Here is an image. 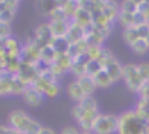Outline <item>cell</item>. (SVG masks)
<instances>
[{"instance_id": "obj_1", "label": "cell", "mask_w": 149, "mask_h": 134, "mask_svg": "<svg viewBox=\"0 0 149 134\" xmlns=\"http://www.w3.org/2000/svg\"><path fill=\"white\" fill-rule=\"evenodd\" d=\"M70 114L81 131H91L97 116L100 114L97 100L93 96H87L85 99H82L81 102L72 107Z\"/></svg>"}, {"instance_id": "obj_2", "label": "cell", "mask_w": 149, "mask_h": 134, "mask_svg": "<svg viewBox=\"0 0 149 134\" xmlns=\"http://www.w3.org/2000/svg\"><path fill=\"white\" fill-rule=\"evenodd\" d=\"M116 134H148V122L141 119L134 108L125 110L117 114Z\"/></svg>"}, {"instance_id": "obj_3", "label": "cell", "mask_w": 149, "mask_h": 134, "mask_svg": "<svg viewBox=\"0 0 149 134\" xmlns=\"http://www.w3.org/2000/svg\"><path fill=\"white\" fill-rule=\"evenodd\" d=\"M8 125L12 126L18 134H37L41 130L40 122L29 116L23 110H14L8 116Z\"/></svg>"}, {"instance_id": "obj_4", "label": "cell", "mask_w": 149, "mask_h": 134, "mask_svg": "<svg viewBox=\"0 0 149 134\" xmlns=\"http://www.w3.org/2000/svg\"><path fill=\"white\" fill-rule=\"evenodd\" d=\"M122 81L125 82V87L131 93H140V90L143 89L145 81L141 79L137 64L128 63L123 66V73H122Z\"/></svg>"}, {"instance_id": "obj_5", "label": "cell", "mask_w": 149, "mask_h": 134, "mask_svg": "<svg viewBox=\"0 0 149 134\" xmlns=\"http://www.w3.org/2000/svg\"><path fill=\"white\" fill-rule=\"evenodd\" d=\"M94 134H116L117 133V114L100 113L93 125Z\"/></svg>"}, {"instance_id": "obj_6", "label": "cell", "mask_w": 149, "mask_h": 134, "mask_svg": "<svg viewBox=\"0 0 149 134\" xmlns=\"http://www.w3.org/2000/svg\"><path fill=\"white\" fill-rule=\"evenodd\" d=\"M40 53H41V46L35 40H29L24 43V46H22V61L40 64Z\"/></svg>"}, {"instance_id": "obj_7", "label": "cell", "mask_w": 149, "mask_h": 134, "mask_svg": "<svg viewBox=\"0 0 149 134\" xmlns=\"http://www.w3.org/2000/svg\"><path fill=\"white\" fill-rule=\"evenodd\" d=\"M33 40H35L41 47L49 46L53 41V34H52L49 22H47V23H41L40 26H37V28H35V38H33Z\"/></svg>"}, {"instance_id": "obj_8", "label": "cell", "mask_w": 149, "mask_h": 134, "mask_svg": "<svg viewBox=\"0 0 149 134\" xmlns=\"http://www.w3.org/2000/svg\"><path fill=\"white\" fill-rule=\"evenodd\" d=\"M87 37V31L82 28V26H79L78 23H74V22H70L69 24V29H67V34H65V40L72 44H76V43H81V41H84Z\"/></svg>"}, {"instance_id": "obj_9", "label": "cell", "mask_w": 149, "mask_h": 134, "mask_svg": "<svg viewBox=\"0 0 149 134\" xmlns=\"http://www.w3.org/2000/svg\"><path fill=\"white\" fill-rule=\"evenodd\" d=\"M65 93H67V96H69L74 104H78L81 102L82 99H85V93L82 91V89H81V85L79 82L76 81V79H73V81H70L69 84L65 85Z\"/></svg>"}, {"instance_id": "obj_10", "label": "cell", "mask_w": 149, "mask_h": 134, "mask_svg": "<svg viewBox=\"0 0 149 134\" xmlns=\"http://www.w3.org/2000/svg\"><path fill=\"white\" fill-rule=\"evenodd\" d=\"M23 100L28 105H31V107H37V105H40L43 102V99H44V96L40 93L35 87L33 85H29L28 89L24 90V93H23Z\"/></svg>"}, {"instance_id": "obj_11", "label": "cell", "mask_w": 149, "mask_h": 134, "mask_svg": "<svg viewBox=\"0 0 149 134\" xmlns=\"http://www.w3.org/2000/svg\"><path fill=\"white\" fill-rule=\"evenodd\" d=\"M14 73L9 72H0V96H9L12 95V79H14Z\"/></svg>"}, {"instance_id": "obj_12", "label": "cell", "mask_w": 149, "mask_h": 134, "mask_svg": "<svg viewBox=\"0 0 149 134\" xmlns=\"http://www.w3.org/2000/svg\"><path fill=\"white\" fill-rule=\"evenodd\" d=\"M49 24L53 34V38H64L67 29H69L70 20H50Z\"/></svg>"}, {"instance_id": "obj_13", "label": "cell", "mask_w": 149, "mask_h": 134, "mask_svg": "<svg viewBox=\"0 0 149 134\" xmlns=\"http://www.w3.org/2000/svg\"><path fill=\"white\" fill-rule=\"evenodd\" d=\"M93 81H94V85H96V89H100V90H107L110 89V87L114 84L113 79L110 78V75L102 69L100 72H97L96 75L93 76Z\"/></svg>"}, {"instance_id": "obj_14", "label": "cell", "mask_w": 149, "mask_h": 134, "mask_svg": "<svg viewBox=\"0 0 149 134\" xmlns=\"http://www.w3.org/2000/svg\"><path fill=\"white\" fill-rule=\"evenodd\" d=\"M58 53L53 50V47L49 44V46H44V47H41V53H40V63L46 64L47 67H50L53 64V61L56 59Z\"/></svg>"}, {"instance_id": "obj_15", "label": "cell", "mask_w": 149, "mask_h": 134, "mask_svg": "<svg viewBox=\"0 0 149 134\" xmlns=\"http://www.w3.org/2000/svg\"><path fill=\"white\" fill-rule=\"evenodd\" d=\"M76 81L79 82L81 89H82V91L85 93V96H93L94 90H96V85H94V81H93L91 76L84 75L81 78H76Z\"/></svg>"}, {"instance_id": "obj_16", "label": "cell", "mask_w": 149, "mask_h": 134, "mask_svg": "<svg viewBox=\"0 0 149 134\" xmlns=\"http://www.w3.org/2000/svg\"><path fill=\"white\" fill-rule=\"evenodd\" d=\"M135 113L143 119L146 122H149V100L148 99H143V98H139L137 104L134 107Z\"/></svg>"}, {"instance_id": "obj_17", "label": "cell", "mask_w": 149, "mask_h": 134, "mask_svg": "<svg viewBox=\"0 0 149 134\" xmlns=\"http://www.w3.org/2000/svg\"><path fill=\"white\" fill-rule=\"evenodd\" d=\"M130 49L135 53V55H146V53L149 52V46H148L145 38H139L137 41H134L130 46Z\"/></svg>"}, {"instance_id": "obj_18", "label": "cell", "mask_w": 149, "mask_h": 134, "mask_svg": "<svg viewBox=\"0 0 149 134\" xmlns=\"http://www.w3.org/2000/svg\"><path fill=\"white\" fill-rule=\"evenodd\" d=\"M119 12H125V14H137L139 12V2H132V0H126L119 5Z\"/></svg>"}, {"instance_id": "obj_19", "label": "cell", "mask_w": 149, "mask_h": 134, "mask_svg": "<svg viewBox=\"0 0 149 134\" xmlns=\"http://www.w3.org/2000/svg\"><path fill=\"white\" fill-rule=\"evenodd\" d=\"M137 69L141 79L145 81V84H149V63H139L137 64Z\"/></svg>"}, {"instance_id": "obj_20", "label": "cell", "mask_w": 149, "mask_h": 134, "mask_svg": "<svg viewBox=\"0 0 149 134\" xmlns=\"http://www.w3.org/2000/svg\"><path fill=\"white\" fill-rule=\"evenodd\" d=\"M11 37V26L9 24H5V23H0V40H8Z\"/></svg>"}, {"instance_id": "obj_21", "label": "cell", "mask_w": 149, "mask_h": 134, "mask_svg": "<svg viewBox=\"0 0 149 134\" xmlns=\"http://www.w3.org/2000/svg\"><path fill=\"white\" fill-rule=\"evenodd\" d=\"M59 134H81V130L74 125H67L64 128H61Z\"/></svg>"}, {"instance_id": "obj_22", "label": "cell", "mask_w": 149, "mask_h": 134, "mask_svg": "<svg viewBox=\"0 0 149 134\" xmlns=\"http://www.w3.org/2000/svg\"><path fill=\"white\" fill-rule=\"evenodd\" d=\"M0 134H18L12 126L9 125H3V124H0Z\"/></svg>"}, {"instance_id": "obj_23", "label": "cell", "mask_w": 149, "mask_h": 134, "mask_svg": "<svg viewBox=\"0 0 149 134\" xmlns=\"http://www.w3.org/2000/svg\"><path fill=\"white\" fill-rule=\"evenodd\" d=\"M37 134H56V133H55V130L49 128V126H41V130H40Z\"/></svg>"}, {"instance_id": "obj_24", "label": "cell", "mask_w": 149, "mask_h": 134, "mask_svg": "<svg viewBox=\"0 0 149 134\" xmlns=\"http://www.w3.org/2000/svg\"><path fill=\"white\" fill-rule=\"evenodd\" d=\"M81 134H94L93 131H81Z\"/></svg>"}, {"instance_id": "obj_25", "label": "cell", "mask_w": 149, "mask_h": 134, "mask_svg": "<svg viewBox=\"0 0 149 134\" xmlns=\"http://www.w3.org/2000/svg\"><path fill=\"white\" fill-rule=\"evenodd\" d=\"M145 40H146V43H148V46H149V32H148V35L145 37Z\"/></svg>"}, {"instance_id": "obj_26", "label": "cell", "mask_w": 149, "mask_h": 134, "mask_svg": "<svg viewBox=\"0 0 149 134\" xmlns=\"http://www.w3.org/2000/svg\"><path fill=\"white\" fill-rule=\"evenodd\" d=\"M148 134H149V122H148Z\"/></svg>"}]
</instances>
